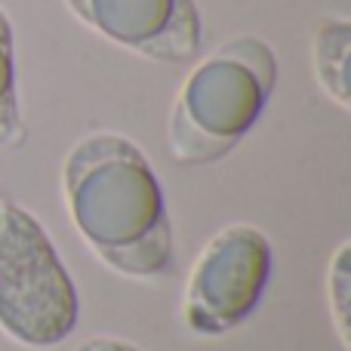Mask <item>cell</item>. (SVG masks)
I'll list each match as a JSON object with an SVG mask.
<instances>
[{"label":"cell","mask_w":351,"mask_h":351,"mask_svg":"<svg viewBox=\"0 0 351 351\" xmlns=\"http://www.w3.org/2000/svg\"><path fill=\"white\" fill-rule=\"evenodd\" d=\"M74 231L123 278H160L173 262V225L152 160L130 136L99 130L74 142L62 164Z\"/></svg>","instance_id":"6da1fadb"},{"label":"cell","mask_w":351,"mask_h":351,"mask_svg":"<svg viewBox=\"0 0 351 351\" xmlns=\"http://www.w3.org/2000/svg\"><path fill=\"white\" fill-rule=\"evenodd\" d=\"M278 84V59L262 37L216 47L185 77L170 114V152L182 164L225 158L262 117Z\"/></svg>","instance_id":"7a4b0ae2"},{"label":"cell","mask_w":351,"mask_h":351,"mask_svg":"<svg viewBox=\"0 0 351 351\" xmlns=\"http://www.w3.org/2000/svg\"><path fill=\"white\" fill-rule=\"evenodd\" d=\"M77 324L80 293L43 222L0 197V330L25 348H56Z\"/></svg>","instance_id":"3957f363"},{"label":"cell","mask_w":351,"mask_h":351,"mask_svg":"<svg viewBox=\"0 0 351 351\" xmlns=\"http://www.w3.org/2000/svg\"><path fill=\"white\" fill-rule=\"evenodd\" d=\"M274 250L265 231L247 222L219 228L194 259L182 293V321L194 336H225L262 302Z\"/></svg>","instance_id":"277c9868"},{"label":"cell","mask_w":351,"mask_h":351,"mask_svg":"<svg viewBox=\"0 0 351 351\" xmlns=\"http://www.w3.org/2000/svg\"><path fill=\"white\" fill-rule=\"evenodd\" d=\"M74 19L123 49L185 65L197 59L204 16L194 0H65Z\"/></svg>","instance_id":"5b68a950"},{"label":"cell","mask_w":351,"mask_h":351,"mask_svg":"<svg viewBox=\"0 0 351 351\" xmlns=\"http://www.w3.org/2000/svg\"><path fill=\"white\" fill-rule=\"evenodd\" d=\"M348 53H351V22L346 16H327L317 22L311 40L315 77L324 96L339 108H348Z\"/></svg>","instance_id":"8992f818"},{"label":"cell","mask_w":351,"mask_h":351,"mask_svg":"<svg viewBox=\"0 0 351 351\" xmlns=\"http://www.w3.org/2000/svg\"><path fill=\"white\" fill-rule=\"evenodd\" d=\"M22 142L25 123L16 90V34H12V19L0 6V152L19 148Z\"/></svg>","instance_id":"52a82bcc"},{"label":"cell","mask_w":351,"mask_h":351,"mask_svg":"<svg viewBox=\"0 0 351 351\" xmlns=\"http://www.w3.org/2000/svg\"><path fill=\"white\" fill-rule=\"evenodd\" d=\"M351 243L342 241L327 262V311L342 348L351 351Z\"/></svg>","instance_id":"ba28073f"},{"label":"cell","mask_w":351,"mask_h":351,"mask_svg":"<svg viewBox=\"0 0 351 351\" xmlns=\"http://www.w3.org/2000/svg\"><path fill=\"white\" fill-rule=\"evenodd\" d=\"M74 351H145V348L130 339H117V336H90Z\"/></svg>","instance_id":"9c48e42d"}]
</instances>
